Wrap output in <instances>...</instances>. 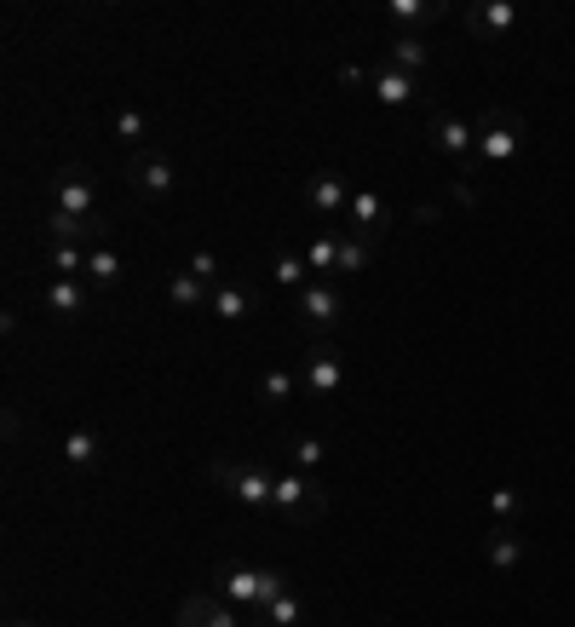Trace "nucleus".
Returning <instances> with one entry per match:
<instances>
[{
  "label": "nucleus",
  "instance_id": "c756f323",
  "mask_svg": "<svg viewBox=\"0 0 575 627\" xmlns=\"http://www.w3.org/2000/svg\"><path fill=\"white\" fill-rule=\"evenodd\" d=\"M288 455H294V472H311V466H322V455H328V449H322V438H294V449H288Z\"/></svg>",
  "mask_w": 575,
  "mask_h": 627
},
{
  "label": "nucleus",
  "instance_id": "423d86ee",
  "mask_svg": "<svg viewBox=\"0 0 575 627\" xmlns=\"http://www.w3.org/2000/svg\"><path fill=\"white\" fill-rule=\"evenodd\" d=\"M512 24H518V6H512V0H472V6H466V29H472L478 41H495V35H506Z\"/></svg>",
  "mask_w": 575,
  "mask_h": 627
},
{
  "label": "nucleus",
  "instance_id": "c85d7f7f",
  "mask_svg": "<svg viewBox=\"0 0 575 627\" xmlns=\"http://www.w3.org/2000/svg\"><path fill=\"white\" fill-rule=\"evenodd\" d=\"M64 461L69 466H92V461H98V438H92V432H69V438H64Z\"/></svg>",
  "mask_w": 575,
  "mask_h": 627
},
{
  "label": "nucleus",
  "instance_id": "473e14b6",
  "mask_svg": "<svg viewBox=\"0 0 575 627\" xmlns=\"http://www.w3.org/2000/svg\"><path fill=\"white\" fill-rule=\"evenodd\" d=\"M489 512L495 518H512L518 512V489H489Z\"/></svg>",
  "mask_w": 575,
  "mask_h": 627
},
{
  "label": "nucleus",
  "instance_id": "9d476101",
  "mask_svg": "<svg viewBox=\"0 0 575 627\" xmlns=\"http://www.w3.org/2000/svg\"><path fill=\"white\" fill-rule=\"evenodd\" d=\"M483 564H489V570H518V564H524V535L518 530H489L483 535Z\"/></svg>",
  "mask_w": 575,
  "mask_h": 627
},
{
  "label": "nucleus",
  "instance_id": "a878e982",
  "mask_svg": "<svg viewBox=\"0 0 575 627\" xmlns=\"http://www.w3.org/2000/svg\"><path fill=\"white\" fill-rule=\"evenodd\" d=\"M305 265H311V277H317V271H340V236H317L311 254H305Z\"/></svg>",
  "mask_w": 575,
  "mask_h": 627
},
{
  "label": "nucleus",
  "instance_id": "2f4dec72",
  "mask_svg": "<svg viewBox=\"0 0 575 627\" xmlns=\"http://www.w3.org/2000/svg\"><path fill=\"white\" fill-rule=\"evenodd\" d=\"M115 139L138 144V139H144V116H138V110H121V116H115Z\"/></svg>",
  "mask_w": 575,
  "mask_h": 627
},
{
  "label": "nucleus",
  "instance_id": "f8f14e48",
  "mask_svg": "<svg viewBox=\"0 0 575 627\" xmlns=\"http://www.w3.org/2000/svg\"><path fill=\"white\" fill-rule=\"evenodd\" d=\"M368 87H374V98H380L386 110H403V104L414 98V75H403L397 64H386V70L368 75Z\"/></svg>",
  "mask_w": 575,
  "mask_h": 627
},
{
  "label": "nucleus",
  "instance_id": "f257e3e1",
  "mask_svg": "<svg viewBox=\"0 0 575 627\" xmlns=\"http://www.w3.org/2000/svg\"><path fill=\"white\" fill-rule=\"evenodd\" d=\"M207 478L219 489H230L242 507H253V512H265V507H276V478H265L259 466H236V461H213L207 466Z\"/></svg>",
  "mask_w": 575,
  "mask_h": 627
},
{
  "label": "nucleus",
  "instance_id": "0eeeda50",
  "mask_svg": "<svg viewBox=\"0 0 575 627\" xmlns=\"http://www.w3.org/2000/svg\"><path fill=\"white\" fill-rule=\"evenodd\" d=\"M299 386H305L311 397H334L345 386V363L334 357V351H317V357L305 363V374H299Z\"/></svg>",
  "mask_w": 575,
  "mask_h": 627
},
{
  "label": "nucleus",
  "instance_id": "6ab92c4d",
  "mask_svg": "<svg viewBox=\"0 0 575 627\" xmlns=\"http://www.w3.org/2000/svg\"><path fill=\"white\" fill-rule=\"evenodd\" d=\"M391 64H397L403 75H420L426 64H432V52H426V41H420L414 29H403V35L391 41Z\"/></svg>",
  "mask_w": 575,
  "mask_h": 627
},
{
  "label": "nucleus",
  "instance_id": "ddd939ff",
  "mask_svg": "<svg viewBox=\"0 0 575 627\" xmlns=\"http://www.w3.org/2000/svg\"><path fill=\"white\" fill-rule=\"evenodd\" d=\"M179 627H242L236 616H230L219 599H207V593H196V599H184L179 610Z\"/></svg>",
  "mask_w": 575,
  "mask_h": 627
},
{
  "label": "nucleus",
  "instance_id": "dca6fc26",
  "mask_svg": "<svg viewBox=\"0 0 575 627\" xmlns=\"http://www.w3.org/2000/svg\"><path fill=\"white\" fill-rule=\"evenodd\" d=\"M345 219H351L363 236H374V231H386V202H380L374 190H351V208H345Z\"/></svg>",
  "mask_w": 575,
  "mask_h": 627
},
{
  "label": "nucleus",
  "instance_id": "7ed1b4c3",
  "mask_svg": "<svg viewBox=\"0 0 575 627\" xmlns=\"http://www.w3.org/2000/svg\"><path fill=\"white\" fill-rule=\"evenodd\" d=\"M219 593L236 604H253V610H271L288 593V581L276 576V570H219Z\"/></svg>",
  "mask_w": 575,
  "mask_h": 627
},
{
  "label": "nucleus",
  "instance_id": "c9c22d12",
  "mask_svg": "<svg viewBox=\"0 0 575 627\" xmlns=\"http://www.w3.org/2000/svg\"><path fill=\"white\" fill-rule=\"evenodd\" d=\"M414 219H420V225H437V219H443V208H437V202H426V208H414Z\"/></svg>",
  "mask_w": 575,
  "mask_h": 627
},
{
  "label": "nucleus",
  "instance_id": "f03ea898",
  "mask_svg": "<svg viewBox=\"0 0 575 627\" xmlns=\"http://www.w3.org/2000/svg\"><path fill=\"white\" fill-rule=\"evenodd\" d=\"M518 144H524V116L518 110H489L478 121V156L489 167H506L518 156Z\"/></svg>",
  "mask_w": 575,
  "mask_h": 627
},
{
  "label": "nucleus",
  "instance_id": "2eb2a0df",
  "mask_svg": "<svg viewBox=\"0 0 575 627\" xmlns=\"http://www.w3.org/2000/svg\"><path fill=\"white\" fill-rule=\"evenodd\" d=\"M41 300H46V311H58V317H75V311H87V288H81V277H52Z\"/></svg>",
  "mask_w": 575,
  "mask_h": 627
},
{
  "label": "nucleus",
  "instance_id": "f704fd0d",
  "mask_svg": "<svg viewBox=\"0 0 575 627\" xmlns=\"http://www.w3.org/2000/svg\"><path fill=\"white\" fill-rule=\"evenodd\" d=\"M449 196H455V208H466V213L478 208V190H472V185H455V190H449Z\"/></svg>",
  "mask_w": 575,
  "mask_h": 627
},
{
  "label": "nucleus",
  "instance_id": "5701e85b",
  "mask_svg": "<svg viewBox=\"0 0 575 627\" xmlns=\"http://www.w3.org/2000/svg\"><path fill=\"white\" fill-rule=\"evenodd\" d=\"M397 24H432V18H443V6L437 0H391L386 6Z\"/></svg>",
  "mask_w": 575,
  "mask_h": 627
},
{
  "label": "nucleus",
  "instance_id": "9b49d317",
  "mask_svg": "<svg viewBox=\"0 0 575 627\" xmlns=\"http://www.w3.org/2000/svg\"><path fill=\"white\" fill-rule=\"evenodd\" d=\"M46 236H52V242H75V248H81V242H98V236H104V219H98V213H92V219H75V213H58V208H52V219H46Z\"/></svg>",
  "mask_w": 575,
  "mask_h": 627
},
{
  "label": "nucleus",
  "instance_id": "cd10ccee",
  "mask_svg": "<svg viewBox=\"0 0 575 627\" xmlns=\"http://www.w3.org/2000/svg\"><path fill=\"white\" fill-rule=\"evenodd\" d=\"M340 271L345 277L368 271V236H340Z\"/></svg>",
  "mask_w": 575,
  "mask_h": 627
},
{
  "label": "nucleus",
  "instance_id": "7c9ffc66",
  "mask_svg": "<svg viewBox=\"0 0 575 627\" xmlns=\"http://www.w3.org/2000/svg\"><path fill=\"white\" fill-rule=\"evenodd\" d=\"M184 271H190V277H202L207 288H219V282H213V277H219V259L207 254V248H196V254H190V265H184Z\"/></svg>",
  "mask_w": 575,
  "mask_h": 627
},
{
  "label": "nucleus",
  "instance_id": "39448f33",
  "mask_svg": "<svg viewBox=\"0 0 575 627\" xmlns=\"http://www.w3.org/2000/svg\"><path fill=\"white\" fill-rule=\"evenodd\" d=\"M426 139H432V150H443L449 162H472V156H478V133H472V121H460V116H432L426 121Z\"/></svg>",
  "mask_w": 575,
  "mask_h": 627
},
{
  "label": "nucleus",
  "instance_id": "f3484780",
  "mask_svg": "<svg viewBox=\"0 0 575 627\" xmlns=\"http://www.w3.org/2000/svg\"><path fill=\"white\" fill-rule=\"evenodd\" d=\"M207 311L219 317V323H242L253 311V300H248V288H236V282H219L213 288V300H207Z\"/></svg>",
  "mask_w": 575,
  "mask_h": 627
},
{
  "label": "nucleus",
  "instance_id": "412c9836",
  "mask_svg": "<svg viewBox=\"0 0 575 627\" xmlns=\"http://www.w3.org/2000/svg\"><path fill=\"white\" fill-rule=\"evenodd\" d=\"M87 282L92 288H115V282H121V254H110V248H87Z\"/></svg>",
  "mask_w": 575,
  "mask_h": 627
},
{
  "label": "nucleus",
  "instance_id": "1a4fd4ad",
  "mask_svg": "<svg viewBox=\"0 0 575 627\" xmlns=\"http://www.w3.org/2000/svg\"><path fill=\"white\" fill-rule=\"evenodd\" d=\"M305 202H311V213H345L351 208V185H345L340 173H317L305 185Z\"/></svg>",
  "mask_w": 575,
  "mask_h": 627
},
{
  "label": "nucleus",
  "instance_id": "b1692460",
  "mask_svg": "<svg viewBox=\"0 0 575 627\" xmlns=\"http://www.w3.org/2000/svg\"><path fill=\"white\" fill-rule=\"evenodd\" d=\"M276 282H282V288H299V294H305V288H311V265H305L299 254H276Z\"/></svg>",
  "mask_w": 575,
  "mask_h": 627
},
{
  "label": "nucleus",
  "instance_id": "20e7f679",
  "mask_svg": "<svg viewBox=\"0 0 575 627\" xmlns=\"http://www.w3.org/2000/svg\"><path fill=\"white\" fill-rule=\"evenodd\" d=\"M276 512H282L288 524H317L322 512H328V495H322L305 472H282V478H276Z\"/></svg>",
  "mask_w": 575,
  "mask_h": 627
},
{
  "label": "nucleus",
  "instance_id": "393cba45",
  "mask_svg": "<svg viewBox=\"0 0 575 627\" xmlns=\"http://www.w3.org/2000/svg\"><path fill=\"white\" fill-rule=\"evenodd\" d=\"M294 386H299V374H288V369L259 374V397H265V403H288V397H294Z\"/></svg>",
  "mask_w": 575,
  "mask_h": 627
},
{
  "label": "nucleus",
  "instance_id": "a211bd4d",
  "mask_svg": "<svg viewBox=\"0 0 575 627\" xmlns=\"http://www.w3.org/2000/svg\"><path fill=\"white\" fill-rule=\"evenodd\" d=\"M167 300L179 305V311H196V305L213 300V288H207L202 277H190V271H173V277H167Z\"/></svg>",
  "mask_w": 575,
  "mask_h": 627
},
{
  "label": "nucleus",
  "instance_id": "6e6552de",
  "mask_svg": "<svg viewBox=\"0 0 575 627\" xmlns=\"http://www.w3.org/2000/svg\"><path fill=\"white\" fill-rule=\"evenodd\" d=\"M334 317H340V294H334L328 282H311V288L299 294V323H305V328H328Z\"/></svg>",
  "mask_w": 575,
  "mask_h": 627
},
{
  "label": "nucleus",
  "instance_id": "72a5a7b5",
  "mask_svg": "<svg viewBox=\"0 0 575 627\" xmlns=\"http://www.w3.org/2000/svg\"><path fill=\"white\" fill-rule=\"evenodd\" d=\"M368 75H374V70H357V64H340V75H334V81H340L345 93H351V87H363Z\"/></svg>",
  "mask_w": 575,
  "mask_h": 627
},
{
  "label": "nucleus",
  "instance_id": "aec40b11",
  "mask_svg": "<svg viewBox=\"0 0 575 627\" xmlns=\"http://www.w3.org/2000/svg\"><path fill=\"white\" fill-rule=\"evenodd\" d=\"M58 213H75V219H92V185L81 173H69L58 185Z\"/></svg>",
  "mask_w": 575,
  "mask_h": 627
},
{
  "label": "nucleus",
  "instance_id": "4be33fe9",
  "mask_svg": "<svg viewBox=\"0 0 575 627\" xmlns=\"http://www.w3.org/2000/svg\"><path fill=\"white\" fill-rule=\"evenodd\" d=\"M46 265H52V277H87V254L75 242H52L46 248Z\"/></svg>",
  "mask_w": 575,
  "mask_h": 627
},
{
  "label": "nucleus",
  "instance_id": "e433bc0d",
  "mask_svg": "<svg viewBox=\"0 0 575 627\" xmlns=\"http://www.w3.org/2000/svg\"><path fill=\"white\" fill-rule=\"evenodd\" d=\"M6 627H35V622H6Z\"/></svg>",
  "mask_w": 575,
  "mask_h": 627
},
{
  "label": "nucleus",
  "instance_id": "bb28decb",
  "mask_svg": "<svg viewBox=\"0 0 575 627\" xmlns=\"http://www.w3.org/2000/svg\"><path fill=\"white\" fill-rule=\"evenodd\" d=\"M265 622H271V627H299V622H305V599H299V593H282V599L265 610Z\"/></svg>",
  "mask_w": 575,
  "mask_h": 627
},
{
  "label": "nucleus",
  "instance_id": "4468645a",
  "mask_svg": "<svg viewBox=\"0 0 575 627\" xmlns=\"http://www.w3.org/2000/svg\"><path fill=\"white\" fill-rule=\"evenodd\" d=\"M138 185H144V196H173V185H179V173H173V162H167V156H156V150H150V156H138Z\"/></svg>",
  "mask_w": 575,
  "mask_h": 627
}]
</instances>
